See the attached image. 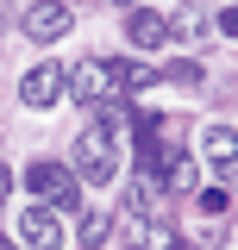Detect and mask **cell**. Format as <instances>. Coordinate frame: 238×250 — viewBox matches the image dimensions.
Instances as JSON below:
<instances>
[{
	"label": "cell",
	"mask_w": 238,
	"mask_h": 250,
	"mask_svg": "<svg viewBox=\"0 0 238 250\" xmlns=\"http://www.w3.org/2000/svg\"><path fill=\"white\" fill-rule=\"evenodd\" d=\"M19 31H25L31 44H57L63 31H69V0H31L25 19H19Z\"/></svg>",
	"instance_id": "cell-6"
},
{
	"label": "cell",
	"mask_w": 238,
	"mask_h": 250,
	"mask_svg": "<svg viewBox=\"0 0 238 250\" xmlns=\"http://www.w3.org/2000/svg\"><path fill=\"white\" fill-rule=\"evenodd\" d=\"M119 6H132V0H119Z\"/></svg>",
	"instance_id": "cell-15"
},
{
	"label": "cell",
	"mask_w": 238,
	"mask_h": 250,
	"mask_svg": "<svg viewBox=\"0 0 238 250\" xmlns=\"http://www.w3.org/2000/svg\"><path fill=\"white\" fill-rule=\"evenodd\" d=\"M6 238H13V250H57V244H63V213L31 200V207H19V213H13Z\"/></svg>",
	"instance_id": "cell-2"
},
{
	"label": "cell",
	"mask_w": 238,
	"mask_h": 250,
	"mask_svg": "<svg viewBox=\"0 0 238 250\" xmlns=\"http://www.w3.org/2000/svg\"><path fill=\"white\" fill-rule=\"evenodd\" d=\"M150 219H157V188L150 182H125L119 188V225L138 231V225H150Z\"/></svg>",
	"instance_id": "cell-8"
},
{
	"label": "cell",
	"mask_w": 238,
	"mask_h": 250,
	"mask_svg": "<svg viewBox=\"0 0 238 250\" xmlns=\"http://www.w3.org/2000/svg\"><path fill=\"white\" fill-rule=\"evenodd\" d=\"M150 169H157V182H169V188H194V163L169 144V138H157V150H150Z\"/></svg>",
	"instance_id": "cell-9"
},
{
	"label": "cell",
	"mask_w": 238,
	"mask_h": 250,
	"mask_svg": "<svg viewBox=\"0 0 238 250\" xmlns=\"http://www.w3.org/2000/svg\"><path fill=\"white\" fill-rule=\"evenodd\" d=\"M63 88H69V100H107L113 94V62H100V57H82L75 69H63Z\"/></svg>",
	"instance_id": "cell-5"
},
{
	"label": "cell",
	"mask_w": 238,
	"mask_h": 250,
	"mask_svg": "<svg viewBox=\"0 0 238 250\" xmlns=\"http://www.w3.org/2000/svg\"><path fill=\"white\" fill-rule=\"evenodd\" d=\"M6 188H13V175H6V169H0V207H6Z\"/></svg>",
	"instance_id": "cell-14"
},
{
	"label": "cell",
	"mask_w": 238,
	"mask_h": 250,
	"mask_svg": "<svg viewBox=\"0 0 238 250\" xmlns=\"http://www.w3.org/2000/svg\"><path fill=\"white\" fill-rule=\"evenodd\" d=\"M107 231H113V213H100V207H88V213H82V231H75V238H82L88 250H100V244H107Z\"/></svg>",
	"instance_id": "cell-13"
},
{
	"label": "cell",
	"mask_w": 238,
	"mask_h": 250,
	"mask_svg": "<svg viewBox=\"0 0 238 250\" xmlns=\"http://www.w3.org/2000/svg\"><path fill=\"white\" fill-rule=\"evenodd\" d=\"M163 31H169V38H182V44H201V38H207V19H201V6H182L176 19H163Z\"/></svg>",
	"instance_id": "cell-11"
},
{
	"label": "cell",
	"mask_w": 238,
	"mask_h": 250,
	"mask_svg": "<svg viewBox=\"0 0 238 250\" xmlns=\"http://www.w3.org/2000/svg\"><path fill=\"white\" fill-rule=\"evenodd\" d=\"M132 238H138V250H182V238L169 231V225H163V219H150V225H138Z\"/></svg>",
	"instance_id": "cell-12"
},
{
	"label": "cell",
	"mask_w": 238,
	"mask_h": 250,
	"mask_svg": "<svg viewBox=\"0 0 238 250\" xmlns=\"http://www.w3.org/2000/svg\"><path fill=\"white\" fill-rule=\"evenodd\" d=\"M25 188L38 194V207H57V213L75 207V182H69L63 163H31V169H25Z\"/></svg>",
	"instance_id": "cell-3"
},
{
	"label": "cell",
	"mask_w": 238,
	"mask_h": 250,
	"mask_svg": "<svg viewBox=\"0 0 238 250\" xmlns=\"http://www.w3.org/2000/svg\"><path fill=\"white\" fill-rule=\"evenodd\" d=\"M125 38H132L138 50H157V44H169V31H163V13H150V6H138V13L125 19Z\"/></svg>",
	"instance_id": "cell-10"
},
{
	"label": "cell",
	"mask_w": 238,
	"mask_h": 250,
	"mask_svg": "<svg viewBox=\"0 0 238 250\" xmlns=\"http://www.w3.org/2000/svg\"><path fill=\"white\" fill-rule=\"evenodd\" d=\"M201 163H207V175H219V188H226V175L238 169V131L226 119L201 125Z\"/></svg>",
	"instance_id": "cell-4"
},
{
	"label": "cell",
	"mask_w": 238,
	"mask_h": 250,
	"mask_svg": "<svg viewBox=\"0 0 238 250\" xmlns=\"http://www.w3.org/2000/svg\"><path fill=\"white\" fill-rule=\"evenodd\" d=\"M19 100L38 106V113H44V106H57V100H63V69H57V62H31L25 82H19Z\"/></svg>",
	"instance_id": "cell-7"
},
{
	"label": "cell",
	"mask_w": 238,
	"mask_h": 250,
	"mask_svg": "<svg viewBox=\"0 0 238 250\" xmlns=\"http://www.w3.org/2000/svg\"><path fill=\"white\" fill-rule=\"evenodd\" d=\"M69 163H75V175H88V182H119V169H125V113H119V106H100L94 125H82Z\"/></svg>",
	"instance_id": "cell-1"
}]
</instances>
